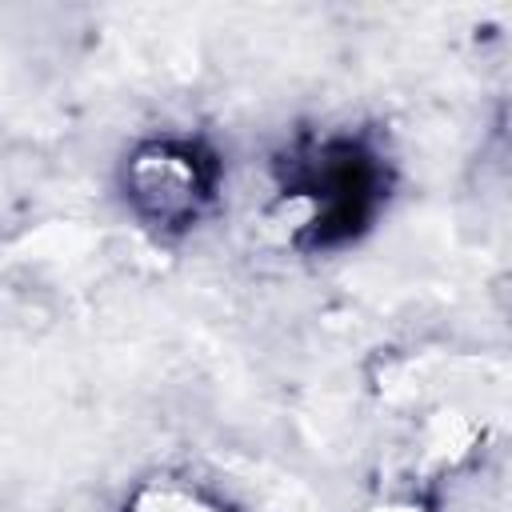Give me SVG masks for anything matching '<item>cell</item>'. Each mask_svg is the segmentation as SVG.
Segmentation results:
<instances>
[{"instance_id":"1","label":"cell","mask_w":512,"mask_h":512,"mask_svg":"<svg viewBox=\"0 0 512 512\" xmlns=\"http://www.w3.org/2000/svg\"><path fill=\"white\" fill-rule=\"evenodd\" d=\"M288 212H296V240L308 248H336L356 240L388 196L380 152L360 136H324L300 144L280 180Z\"/></svg>"},{"instance_id":"2","label":"cell","mask_w":512,"mask_h":512,"mask_svg":"<svg viewBox=\"0 0 512 512\" xmlns=\"http://www.w3.org/2000/svg\"><path fill=\"white\" fill-rule=\"evenodd\" d=\"M220 188V160L204 140L152 136L140 140L120 168V192L128 212L160 232L180 236L204 220Z\"/></svg>"},{"instance_id":"3","label":"cell","mask_w":512,"mask_h":512,"mask_svg":"<svg viewBox=\"0 0 512 512\" xmlns=\"http://www.w3.org/2000/svg\"><path fill=\"white\" fill-rule=\"evenodd\" d=\"M128 512H236L216 492L180 476H152L128 496Z\"/></svg>"}]
</instances>
